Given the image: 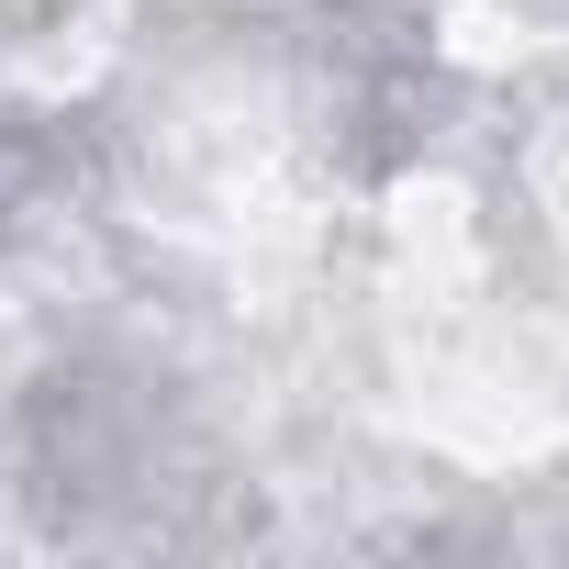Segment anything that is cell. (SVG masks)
I'll return each mask as SVG.
<instances>
[]
</instances>
